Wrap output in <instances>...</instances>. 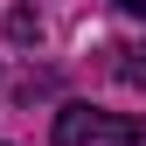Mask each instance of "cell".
<instances>
[{"label":"cell","instance_id":"obj_2","mask_svg":"<svg viewBox=\"0 0 146 146\" xmlns=\"http://www.w3.org/2000/svg\"><path fill=\"white\" fill-rule=\"evenodd\" d=\"M118 84H132V90H146V42H132V49H118Z\"/></svg>","mask_w":146,"mask_h":146},{"label":"cell","instance_id":"obj_1","mask_svg":"<svg viewBox=\"0 0 146 146\" xmlns=\"http://www.w3.org/2000/svg\"><path fill=\"white\" fill-rule=\"evenodd\" d=\"M56 146H139V125L98 111V104H63L56 111Z\"/></svg>","mask_w":146,"mask_h":146},{"label":"cell","instance_id":"obj_3","mask_svg":"<svg viewBox=\"0 0 146 146\" xmlns=\"http://www.w3.org/2000/svg\"><path fill=\"white\" fill-rule=\"evenodd\" d=\"M118 14H132V21H146V0H111Z\"/></svg>","mask_w":146,"mask_h":146}]
</instances>
